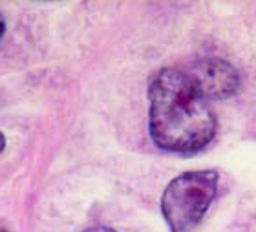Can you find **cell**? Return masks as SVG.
Listing matches in <instances>:
<instances>
[{
    "label": "cell",
    "mask_w": 256,
    "mask_h": 232,
    "mask_svg": "<svg viewBox=\"0 0 256 232\" xmlns=\"http://www.w3.org/2000/svg\"><path fill=\"white\" fill-rule=\"evenodd\" d=\"M148 130L161 150L190 154L214 139L216 116L188 72L165 68L148 86Z\"/></svg>",
    "instance_id": "obj_1"
},
{
    "label": "cell",
    "mask_w": 256,
    "mask_h": 232,
    "mask_svg": "<svg viewBox=\"0 0 256 232\" xmlns=\"http://www.w3.org/2000/svg\"><path fill=\"white\" fill-rule=\"evenodd\" d=\"M218 190L214 170H194L168 183L161 198V212L170 232H192L202 222Z\"/></svg>",
    "instance_id": "obj_2"
},
{
    "label": "cell",
    "mask_w": 256,
    "mask_h": 232,
    "mask_svg": "<svg viewBox=\"0 0 256 232\" xmlns=\"http://www.w3.org/2000/svg\"><path fill=\"white\" fill-rule=\"evenodd\" d=\"M188 75L207 100L230 97L240 86L238 72L224 58H202L194 62Z\"/></svg>",
    "instance_id": "obj_3"
},
{
    "label": "cell",
    "mask_w": 256,
    "mask_h": 232,
    "mask_svg": "<svg viewBox=\"0 0 256 232\" xmlns=\"http://www.w3.org/2000/svg\"><path fill=\"white\" fill-rule=\"evenodd\" d=\"M82 232H116V230L110 227H92V228H86V230H82Z\"/></svg>",
    "instance_id": "obj_4"
},
{
    "label": "cell",
    "mask_w": 256,
    "mask_h": 232,
    "mask_svg": "<svg viewBox=\"0 0 256 232\" xmlns=\"http://www.w3.org/2000/svg\"><path fill=\"white\" fill-rule=\"evenodd\" d=\"M4 32H6V22H4V18H2V15H0V40L4 37Z\"/></svg>",
    "instance_id": "obj_5"
},
{
    "label": "cell",
    "mask_w": 256,
    "mask_h": 232,
    "mask_svg": "<svg viewBox=\"0 0 256 232\" xmlns=\"http://www.w3.org/2000/svg\"><path fill=\"white\" fill-rule=\"evenodd\" d=\"M4 148H6V138H4V134L0 132V154H2Z\"/></svg>",
    "instance_id": "obj_6"
},
{
    "label": "cell",
    "mask_w": 256,
    "mask_h": 232,
    "mask_svg": "<svg viewBox=\"0 0 256 232\" xmlns=\"http://www.w3.org/2000/svg\"><path fill=\"white\" fill-rule=\"evenodd\" d=\"M0 232H8V230H0Z\"/></svg>",
    "instance_id": "obj_7"
}]
</instances>
